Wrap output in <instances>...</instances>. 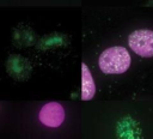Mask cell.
<instances>
[{
  "mask_svg": "<svg viewBox=\"0 0 153 139\" xmlns=\"http://www.w3.org/2000/svg\"><path fill=\"white\" fill-rule=\"evenodd\" d=\"M129 48L142 58H153V30L139 29L128 36Z\"/></svg>",
  "mask_w": 153,
  "mask_h": 139,
  "instance_id": "2",
  "label": "cell"
},
{
  "mask_svg": "<svg viewBox=\"0 0 153 139\" xmlns=\"http://www.w3.org/2000/svg\"><path fill=\"white\" fill-rule=\"evenodd\" d=\"M38 119L41 123L50 128H57L65 121V109L57 102H48L42 105Z\"/></svg>",
  "mask_w": 153,
  "mask_h": 139,
  "instance_id": "3",
  "label": "cell"
},
{
  "mask_svg": "<svg viewBox=\"0 0 153 139\" xmlns=\"http://www.w3.org/2000/svg\"><path fill=\"white\" fill-rule=\"evenodd\" d=\"M96 93V85L91 71L86 64H81V99L90 101Z\"/></svg>",
  "mask_w": 153,
  "mask_h": 139,
  "instance_id": "5",
  "label": "cell"
},
{
  "mask_svg": "<svg viewBox=\"0 0 153 139\" xmlns=\"http://www.w3.org/2000/svg\"><path fill=\"white\" fill-rule=\"evenodd\" d=\"M131 59L124 47H110L103 50L98 58V66L105 74L124 73L130 66Z\"/></svg>",
  "mask_w": 153,
  "mask_h": 139,
  "instance_id": "1",
  "label": "cell"
},
{
  "mask_svg": "<svg viewBox=\"0 0 153 139\" xmlns=\"http://www.w3.org/2000/svg\"><path fill=\"white\" fill-rule=\"evenodd\" d=\"M8 74L17 80H26L31 74V65L20 55H11L6 62Z\"/></svg>",
  "mask_w": 153,
  "mask_h": 139,
  "instance_id": "4",
  "label": "cell"
}]
</instances>
